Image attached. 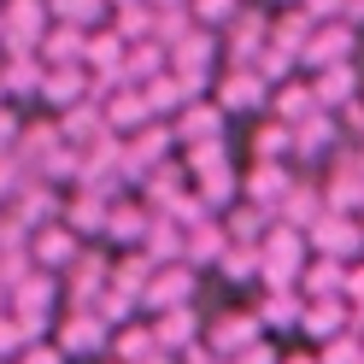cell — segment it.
<instances>
[{"label": "cell", "mask_w": 364, "mask_h": 364, "mask_svg": "<svg viewBox=\"0 0 364 364\" xmlns=\"http://www.w3.org/2000/svg\"><path fill=\"white\" fill-rule=\"evenodd\" d=\"M112 200H118L112 188H82V182H77V188H71V194L59 200V223H65L71 235L95 241V235L106 230V212H112Z\"/></svg>", "instance_id": "cell-11"}, {"label": "cell", "mask_w": 364, "mask_h": 364, "mask_svg": "<svg viewBox=\"0 0 364 364\" xmlns=\"http://www.w3.org/2000/svg\"><path fill=\"white\" fill-rule=\"evenodd\" d=\"M288 188H294V165H288V159H253V165L241 171V200L264 206L270 218H277V206H282Z\"/></svg>", "instance_id": "cell-13"}, {"label": "cell", "mask_w": 364, "mask_h": 364, "mask_svg": "<svg viewBox=\"0 0 364 364\" xmlns=\"http://www.w3.org/2000/svg\"><path fill=\"white\" fill-rule=\"evenodd\" d=\"M48 12H53V24H71V30H100L106 24V0H48Z\"/></svg>", "instance_id": "cell-33"}, {"label": "cell", "mask_w": 364, "mask_h": 364, "mask_svg": "<svg viewBox=\"0 0 364 364\" xmlns=\"http://www.w3.org/2000/svg\"><path fill=\"white\" fill-rule=\"evenodd\" d=\"M282 364H317V353H282Z\"/></svg>", "instance_id": "cell-43"}, {"label": "cell", "mask_w": 364, "mask_h": 364, "mask_svg": "<svg viewBox=\"0 0 364 364\" xmlns=\"http://www.w3.org/2000/svg\"><path fill=\"white\" fill-rule=\"evenodd\" d=\"M306 247L317 259H341V264H358L364 259V223L353 212H323L306 230Z\"/></svg>", "instance_id": "cell-7"}, {"label": "cell", "mask_w": 364, "mask_h": 364, "mask_svg": "<svg viewBox=\"0 0 364 364\" xmlns=\"http://www.w3.org/2000/svg\"><path fill=\"white\" fill-rule=\"evenodd\" d=\"M218 65H223V59H218V36L194 24L182 41H171V65H165V71L188 82V95H212V77H218Z\"/></svg>", "instance_id": "cell-3"}, {"label": "cell", "mask_w": 364, "mask_h": 364, "mask_svg": "<svg viewBox=\"0 0 364 364\" xmlns=\"http://www.w3.org/2000/svg\"><path fill=\"white\" fill-rule=\"evenodd\" d=\"M200 329H206V317H200L194 306H176V311H159L153 317V341L165 353H188L194 341H200Z\"/></svg>", "instance_id": "cell-23"}, {"label": "cell", "mask_w": 364, "mask_h": 364, "mask_svg": "<svg viewBox=\"0 0 364 364\" xmlns=\"http://www.w3.org/2000/svg\"><path fill=\"white\" fill-rule=\"evenodd\" d=\"M106 30H118L124 41H147V36H153V6H147V0L112 6V12H106Z\"/></svg>", "instance_id": "cell-34"}, {"label": "cell", "mask_w": 364, "mask_h": 364, "mask_svg": "<svg viewBox=\"0 0 364 364\" xmlns=\"http://www.w3.org/2000/svg\"><path fill=\"white\" fill-rule=\"evenodd\" d=\"M358 341H364V329H358Z\"/></svg>", "instance_id": "cell-45"}, {"label": "cell", "mask_w": 364, "mask_h": 364, "mask_svg": "<svg viewBox=\"0 0 364 364\" xmlns=\"http://www.w3.org/2000/svg\"><path fill=\"white\" fill-rule=\"evenodd\" d=\"M0 100H6V95H0Z\"/></svg>", "instance_id": "cell-46"}, {"label": "cell", "mask_w": 364, "mask_h": 364, "mask_svg": "<svg viewBox=\"0 0 364 364\" xmlns=\"http://www.w3.org/2000/svg\"><path fill=\"white\" fill-rule=\"evenodd\" d=\"M300 311H306V294L300 288H264V300L253 306L264 335H282V329L294 335V329H300Z\"/></svg>", "instance_id": "cell-20"}, {"label": "cell", "mask_w": 364, "mask_h": 364, "mask_svg": "<svg viewBox=\"0 0 364 364\" xmlns=\"http://www.w3.org/2000/svg\"><path fill=\"white\" fill-rule=\"evenodd\" d=\"M317 112V100H311V82H306V71H294L288 82H277L270 88V106H264V118H277V124H306Z\"/></svg>", "instance_id": "cell-19"}, {"label": "cell", "mask_w": 364, "mask_h": 364, "mask_svg": "<svg viewBox=\"0 0 364 364\" xmlns=\"http://www.w3.org/2000/svg\"><path fill=\"white\" fill-rule=\"evenodd\" d=\"M358 100H364V95H358Z\"/></svg>", "instance_id": "cell-47"}, {"label": "cell", "mask_w": 364, "mask_h": 364, "mask_svg": "<svg viewBox=\"0 0 364 364\" xmlns=\"http://www.w3.org/2000/svg\"><path fill=\"white\" fill-rule=\"evenodd\" d=\"M41 71H48V65H41L36 53H0V95H6L12 106L36 100L41 95Z\"/></svg>", "instance_id": "cell-22"}, {"label": "cell", "mask_w": 364, "mask_h": 364, "mask_svg": "<svg viewBox=\"0 0 364 364\" xmlns=\"http://www.w3.org/2000/svg\"><path fill=\"white\" fill-rule=\"evenodd\" d=\"M141 95H147V106H153V118H176L188 100H200V95H188V82L171 77V71H159L153 82H141Z\"/></svg>", "instance_id": "cell-31"}, {"label": "cell", "mask_w": 364, "mask_h": 364, "mask_svg": "<svg viewBox=\"0 0 364 364\" xmlns=\"http://www.w3.org/2000/svg\"><path fill=\"white\" fill-rule=\"evenodd\" d=\"M223 282H259V247H241V241H230L223 247V259L212 264Z\"/></svg>", "instance_id": "cell-35"}, {"label": "cell", "mask_w": 364, "mask_h": 364, "mask_svg": "<svg viewBox=\"0 0 364 364\" xmlns=\"http://www.w3.org/2000/svg\"><path fill=\"white\" fill-rule=\"evenodd\" d=\"M253 159H288V165H294V129L277 124V118H264L259 135H253Z\"/></svg>", "instance_id": "cell-36"}, {"label": "cell", "mask_w": 364, "mask_h": 364, "mask_svg": "<svg viewBox=\"0 0 364 364\" xmlns=\"http://www.w3.org/2000/svg\"><path fill=\"white\" fill-rule=\"evenodd\" d=\"M171 124V141L188 153V147H212V141H230V118H223V106L212 100V95H200V100H188L176 112V118H165Z\"/></svg>", "instance_id": "cell-8"}, {"label": "cell", "mask_w": 364, "mask_h": 364, "mask_svg": "<svg viewBox=\"0 0 364 364\" xmlns=\"http://www.w3.org/2000/svg\"><path fill=\"white\" fill-rule=\"evenodd\" d=\"M18 135H24V112H18L12 100H0V153H12Z\"/></svg>", "instance_id": "cell-39"}, {"label": "cell", "mask_w": 364, "mask_h": 364, "mask_svg": "<svg viewBox=\"0 0 364 364\" xmlns=\"http://www.w3.org/2000/svg\"><path fill=\"white\" fill-rule=\"evenodd\" d=\"M306 82H311L317 112H341L347 100L364 95V77H358V65H353V59H347V65H323V71H311Z\"/></svg>", "instance_id": "cell-17"}, {"label": "cell", "mask_w": 364, "mask_h": 364, "mask_svg": "<svg viewBox=\"0 0 364 364\" xmlns=\"http://www.w3.org/2000/svg\"><path fill=\"white\" fill-rule=\"evenodd\" d=\"M100 118H106L112 135H135L141 124H153V106H147V95L135 82H124V88H112V95H100Z\"/></svg>", "instance_id": "cell-18"}, {"label": "cell", "mask_w": 364, "mask_h": 364, "mask_svg": "<svg viewBox=\"0 0 364 364\" xmlns=\"http://www.w3.org/2000/svg\"><path fill=\"white\" fill-rule=\"evenodd\" d=\"M6 306L18 317H41V323H53V311L65 306V288H59L53 270H24V277L6 288Z\"/></svg>", "instance_id": "cell-10"}, {"label": "cell", "mask_w": 364, "mask_h": 364, "mask_svg": "<svg viewBox=\"0 0 364 364\" xmlns=\"http://www.w3.org/2000/svg\"><path fill=\"white\" fill-rule=\"evenodd\" d=\"M12 364H71V358H65V353L53 347V341H30V347H24V353H18Z\"/></svg>", "instance_id": "cell-41"}, {"label": "cell", "mask_w": 364, "mask_h": 364, "mask_svg": "<svg viewBox=\"0 0 364 364\" xmlns=\"http://www.w3.org/2000/svg\"><path fill=\"white\" fill-rule=\"evenodd\" d=\"M147 223H153V206H147V200H141V194H118V200H112V212H106L100 241H112V247H141Z\"/></svg>", "instance_id": "cell-16"}, {"label": "cell", "mask_w": 364, "mask_h": 364, "mask_svg": "<svg viewBox=\"0 0 364 364\" xmlns=\"http://www.w3.org/2000/svg\"><path fill=\"white\" fill-rule=\"evenodd\" d=\"M264 329H259V317H253V306H230V311H223V317H212V323L206 329H200V341H206V347L223 358V364H230L241 347H253V341H259Z\"/></svg>", "instance_id": "cell-14"}, {"label": "cell", "mask_w": 364, "mask_h": 364, "mask_svg": "<svg viewBox=\"0 0 364 364\" xmlns=\"http://www.w3.org/2000/svg\"><path fill=\"white\" fill-rule=\"evenodd\" d=\"M341 329H353V311H347V300H306V311H300V335H311V341H329V335H341Z\"/></svg>", "instance_id": "cell-26"}, {"label": "cell", "mask_w": 364, "mask_h": 364, "mask_svg": "<svg viewBox=\"0 0 364 364\" xmlns=\"http://www.w3.org/2000/svg\"><path fill=\"white\" fill-rule=\"evenodd\" d=\"M165 65H171V48L147 36V41H129V48H124V65H118V71H124V82L141 88V82H153L159 71H165Z\"/></svg>", "instance_id": "cell-27"}, {"label": "cell", "mask_w": 364, "mask_h": 364, "mask_svg": "<svg viewBox=\"0 0 364 364\" xmlns=\"http://www.w3.org/2000/svg\"><path fill=\"white\" fill-rule=\"evenodd\" d=\"M241 6H247V0H188V12H194V24H200V30H212V36H218L223 24H230V18H235Z\"/></svg>", "instance_id": "cell-38"}, {"label": "cell", "mask_w": 364, "mask_h": 364, "mask_svg": "<svg viewBox=\"0 0 364 364\" xmlns=\"http://www.w3.org/2000/svg\"><path fill=\"white\" fill-rule=\"evenodd\" d=\"M358 53V30L353 24H317L311 36H306V48H300V71L311 77V71H323V65H347Z\"/></svg>", "instance_id": "cell-12"}, {"label": "cell", "mask_w": 364, "mask_h": 364, "mask_svg": "<svg viewBox=\"0 0 364 364\" xmlns=\"http://www.w3.org/2000/svg\"><path fill=\"white\" fill-rule=\"evenodd\" d=\"M277 6H300V0H277Z\"/></svg>", "instance_id": "cell-44"}, {"label": "cell", "mask_w": 364, "mask_h": 364, "mask_svg": "<svg viewBox=\"0 0 364 364\" xmlns=\"http://www.w3.org/2000/svg\"><path fill=\"white\" fill-rule=\"evenodd\" d=\"M153 353H165V347L153 341V323H147V317H135V323H124V329H112V358H118V364H147Z\"/></svg>", "instance_id": "cell-30"}, {"label": "cell", "mask_w": 364, "mask_h": 364, "mask_svg": "<svg viewBox=\"0 0 364 364\" xmlns=\"http://www.w3.org/2000/svg\"><path fill=\"white\" fill-rule=\"evenodd\" d=\"M347 288V264L341 259H306V270H300V294L306 300H335V294Z\"/></svg>", "instance_id": "cell-29"}, {"label": "cell", "mask_w": 364, "mask_h": 364, "mask_svg": "<svg viewBox=\"0 0 364 364\" xmlns=\"http://www.w3.org/2000/svg\"><path fill=\"white\" fill-rule=\"evenodd\" d=\"M230 364H282V353H277V341H270V335H259L253 347H241Z\"/></svg>", "instance_id": "cell-40"}, {"label": "cell", "mask_w": 364, "mask_h": 364, "mask_svg": "<svg viewBox=\"0 0 364 364\" xmlns=\"http://www.w3.org/2000/svg\"><path fill=\"white\" fill-rule=\"evenodd\" d=\"M48 341L65 358H106L112 353V329L100 323V311H88V306H65Z\"/></svg>", "instance_id": "cell-4"}, {"label": "cell", "mask_w": 364, "mask_h": 364, "mask_svg": "<svg viewBox=\"0 0 364 364\" xmlns=\"http://www.w3.org/2000/svg\"><path fill=\"white\" fill-rule=\"evenodd\" d=\"M341 6H347V0H300V12L311 18V24H335Z\"/></svg>", "instance_id": "cell-42"}, {"label": "cell", "mask_w": 364, "mask_h": 364, "mask_svg": "<svg viewBox=\"0 0 364 364\" xmlns=\"http://www.w3.org/2000/svg\"><path fill=\"white\" fill-rule=\"evenodd\" d=\"M48 24V0H0V53H36Z\"/></svg>", "instance_id": "cell-6"}, {"label": "cell", "mask_w": 364, "mask_h": 364, "mask_svg": "<svg viewBox=\"0 0 364 364\" xmlns=\"http://www.w3.org/2000/svg\"><path fill=\"white\" fill-rule=\"evenodd\" d=\"M82 48H88V30H71V24H48V36H41V48L36 59L48 65H82Z\"/></svg>", "instance_id": "cell-28"}, {"label": "cell", "mask_w": 364, "mask_h": 364, "mask_svg": "<svg viewBox=\"0 0 364 364\" xmlns=\"http://www.w3.org/2000/svg\"><path fill=\"white\" fill-rule=\"evenodd\" d=\"M317 364H364V341H358V329H341V335H329V341H317Z\"/></svg>", "instance_id": "cell-37"}, {"label": "cell", "mask_w": 364, "mask_h": 364, "mask_svg": "<svg viewBox=\"0 0 364 364\" xmlns=\"http://www.w3.org/2000/svg\"><path fill=\"white\" fill-rule=\"evenodd\" d=\"M329 147H341V124H335V112H311L306 124H294V159H323ZM335 159V153H329Z\"/></svg>", "instance_id": "cell-25"}, {"label": "cell", "mask_w": 364, "mask_h": 364, "mask_svg": "<svg viewBox=\"0 0 364 364\" xmlns=\"http://www.w3.org/2000/svg\"><path fill=\"white\" fill-rule=\"evenodd\" d=\"M212 100L223 106V118H264V106H270V82L253 71V65H218V77H212Z\"/></svg>", "instance_id": "cell-2"}, {"label": "cell", "mask_w": 364, "mask_h": 364, "mask_svg": "<svg viewBox=\"0 0 364 364\" xmlns=\"http://www.w3.org/2000/svg\"><path fill=\"white\" fill-rule=\"evenodd\" d=\"M77 253H82V235H71L59 218L41 223V230H30V264H36V270H53V277H65Z\"/></svg>", "instance_id": "cell-15"}, {"label": "cell", "mask_w": 364, "mask_h": 364, "mask_svg": "<svg viewBox=\"0 0 364 364\" xmlns=\"http://www.w3.org/2000/svg\"><path fill=\"white\" fill-rule=\"evenodd\" d=\"M223 247H230L223 223H218V218H200L194 230H182V264H194V270H212V264L223 259Z\"/></svg>", "instance_id": "cell-24"}, {"label": "cell", "mask_w": 364, "mask_h": 364, "mask_svg": "<svg viewBox=\"0 0 364 364\" xmlns=\"http://www.w3.org/2000/svg\"><path fill=\"white\" fill-rule=\"evenodd\" d=\"M194 294H200V270L194 264H159L153 277H147V288H141V317L194 306Z\"/></svg>", "instance_id": "cell-9"}, {"label": "cell", "mask_w": 364, "mask_h": 364, "mask_svg": "<svg viewBox=\"0 0 364 364\" xmlns=\"http://www.w3.org/2000/svg\"><path fill=\"white\" fill-rule=\"evenodd\" d=\"M317 24L300 12V6H282V12H270V48H282V53H294L300 59V48H306V36H311Z\"/></svg>", "instance_id": "cell-32"}, {"label": "cell", "mask_w": 364, "mask_h": 364, "mask_svg": "<svg viewBox=\"0 0 364 364\" xmlns=\"http://www.w3.org/2000/svg\"><path fill=\"white\" fill-rule=\"evenodd\" d=\"M264 41H270V12L259 6V0H247L230 24L218 30V59L223 65H253L264 53Z\"/></svg>", "instance_id": "cell-5"}, {"label": "cell", "mask_w": 364, "mask_h": 364, "mask_svg": "<svg viewBox=\"0 0 364 364\" xmlns=\"http://www.w3.org/2000/svg\"><path fill=\"white\" fill-rule=\"evenodd\" d=\"M306 259H311L306 230H294V223H270L264 241H259V282L264 288H300Z\"/></svg>", "instance_id": "cell-1"}, {"label": "cell", "mask_w": 364, "mask_h": 364, "mask_svg": "<svg viewBox=\"0 0 364 364\" xmlns=\"http://www.w3.org/2000/svg\"><path fill=\"white\" fill-rule=\"evenodd\" d=\"M48 112H71L77 100H88V71L82 65H53V71H41V95H36Z\"/></svg>", "instance_id": "cell-21"}]
</instances>
